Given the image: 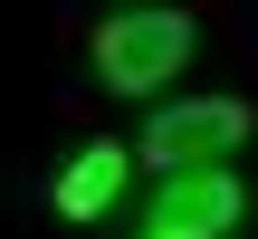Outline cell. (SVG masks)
<instances>
[{
	"mask_svg": "<svg viewBox=\"0 0 258 239\" xmlns=\"http://www.w3.org/2000/svg\"><path fill=\"white\" fill-rule=\"evenodd\" d=\"M201 48V19L191 10H163V0H134V10H105L96 19V86L105 96H163Z\"/></svg>",
	"mask_w": 258,
	"mask_h": 239,
	"instance_id": "1",
	"label": "cell"
},
{
	"mask_svg": "<svg viewBox=\"0 0 258 239\" xmlns=\"http://www.w3.org/2000/svg\"><path fill=\"white\" fill-rule=\"evenodd\" d=\"M239 144H249V105L239 96H172V105L144 115L134 163H153L163 182H191V172H230Z\"/></svg>",
	"mask_w": 258,
	"mask_h": 239,
	"instance_id": "2",
	"label": "cell"
},
{
	"mask_svg": "<svg viewBox=\"0 0 258 239\" xmlns=\"http://www.w3.org/2000/svg\"><path fill=\"white\" fill-rule=\"evenodd\" d=\"M144 230H172V239H230V230H239V182H230V172L163 182V192L144 201Z\"/></svg>",
	"mask_w": 258,
	"mask_h": 239,
	"instance_id": "3",
	"label": "cell"
},
{
	"mask_svg": "<svg viewBox=\"0 0 258 239\" xmlns=\"http://www.w3.org/2000/svg\"><path fill=\"white\" fill-rule=\"evenodd\" d=\"M124 182H134V153H124V144H86V153L57 172V211H67V220H105V211L124 201Z\"/></svg>",
	"mask_w": 258,
	"mask_h": 239,
	"instance_id": "4",
	"label": "cell"
},
{
	"mask_svg": "<svg viewBox=\"0 0 258 239\" xmlns=\"http://www.w3.org/2000/svg\"><path fill=\"white\" fill-rule=\"evenodd\" d=\"M134 239H172V230H134Z\"/></svg>",
	"mask_w": 258,
	"mask_h": 239,
	"instance_id": "5",
	"label": "cell"
}]
</instances>
